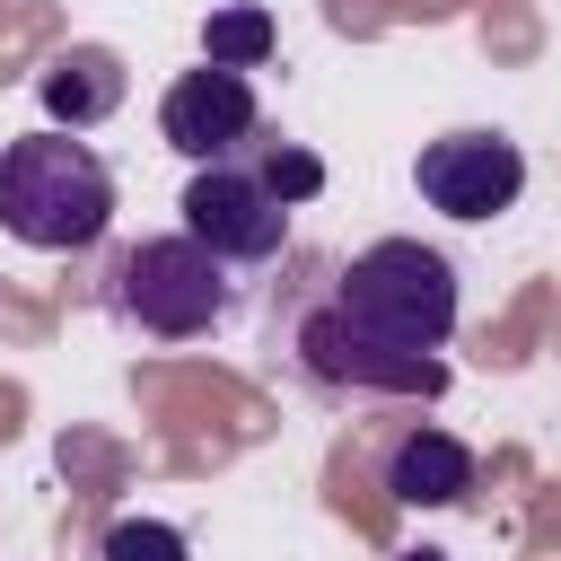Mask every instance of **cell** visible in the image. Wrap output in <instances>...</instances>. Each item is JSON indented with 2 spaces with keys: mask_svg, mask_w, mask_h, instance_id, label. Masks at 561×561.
Returning a JSON list of instances; mask_svg holds the SVG:
<instances>
[{
  "mask_svg": "<svg viewBox=\"0 0 561 561\" xmlns=\"http://www.w3.org/2000/svg\"><path fill=\"white\" fill-rule=\"evenodd\" d=\"M114 219V175L88 140H70L61 123L0 140V228L35 254H79L96 245Z\"/></svg>",
  "mask_w": 561,
  "mask_h": 561,
  "instance_id": "cell-1",
  "label": "cell"
},
{
  "mask_svg": "<svg viewBox=\"0 0 561 561\" xmlns=\"http://www.w3.org/2000/svg\"><path fill=\"white\" fill-rule=\"evenodd\" d=\"M333 307L359 333L394 342V351H447V333H456V263L438 245H421V237H377V245H359L342 263Z\"/></svg>",
  "mask_w": 561,
  "mask_h": 561,
  "instance_id": "cell-2",
  "label": "cell"
},
{
  "mask_svg": "<svg viewBox=\"0 0 561 561\" xmlns=\"http://www.w3.org/2000/svg\"><path fill=\"white\" fill-rule=\"evenodd\" d=\"M105 307H114L131 333H149V342H193V333H210V324L228 316V263H219L193 228L140 237V245L114 254Z\"/></svg>",
  "mask_w": 561,
  "mask_h": 561,
  "instance_id": "cell-3",
  "label": "cell"
},
{
  "mask_svg": "<svg viewBox=\"0 0 561 561\" xmlns=\"http://www.w3.org/2000/svg\"><path fill=\"white\" fill-rule=\"evenodd\" d=\"M298 368L351 394H447V359L438 351H394L377 333H359L333 298L298 316Z\"/></svg>",
  "mask_w": 561,
  "mask_h": 561,
  "instance_id": "cell-4",
  "label": "cell"
},
{
  "mask_svg": "<svg viewBox=\"0 0 561 561\" xmlns=\"http://www.w3.org/2000/svg\"><path fill=\"white\" fill-rule=\"evenodd\" d=\"M184 228L219 254V263H272L280 245H289V202L254 175V167H237V158H210V167H193V184H184Z\"/></svg>",
  "mask_w": 561,
  "mask_h": 561,
  "instance_id": "cell-5",
  "label": "cell"
},
{
  "mask_svg": "<svg viewBox=\"0 0 561 561\" xmlns=\"http://www.w3.org/2000/svg\"><path fill=\"white\" fill-rule=\"evenodd\" d=\"M412 184H421V202L447 210V219H500V210H517V193H526V149H517L508 131H438V140L421 149Z\"/></svg>",
  "mask_w": 561,
  "mask_h": 561,
  "instance_id": "cell-6",
  "label": "cell"
},
{
  "mask_svg": "<svg viewBox=\"0 0 561 561\" xmlns=\"http://www.w3.org/2000/svg\"><path fill=\"white\" fill-rule=\"evenodd\" d=\"M158 131H167V149H175V158H193V167L254 149V131H263L254 79H245V70H219V61L175 70V79H167V96H158Z\"/></svg>",
  "mask_w": 561,
  "mask_h": 561,
  "instance_id": "cell-7",
  "label": "cell"
},
{
  "mask_svg": "<svg viewBox=\"0 0 561 561\" xmlns=\"http://www.w3.org/2000/svg\"><path fill=\"white\" fill-rule=\"evenodd\" d=\"M473 491V447L456 438V430H403L394 447H386V500H403V508H456Z\"/></svg>",
  "mask_w": 561,
  "mask_h": 561,
  "instance_id": "cell-8",
  "label": "cell"
},
{
  "mask_svg": "<svg viewBox=\"0 0 561 561\" xmlns=\"http://www.w3.org/2000/svg\"><path fill=\"white\" fill-rule=\"evenodd\" d=\"M35 96H44V114H53L61 131H88V123H105V114L123 105V53H105V44H61V53L35 70Z\"/></svg>",
  "mask_w": 561,
  "mask_h": 561,
  "instance_id": "cell-9",
  "label": "cell"
},
{
  "mask_svg": "<svg viewBox=\"0 0 561 561\" xmlns=\"http://www.w3.org/2000/svg\"><path fill=\"white\" fill-rule=\"evenodd\" d=\"M272 44H280V26H272V9H254V0H228V9L202 18V61H219V70H263Z\"/></svg>",
  "mask_w": 561,
  "mask_h": 561,
  "instance_id": "cell-10",
  "label": "cell"
},
{
  "mask_svg": "<svg viewBox=\"0 0 561 561\" xmlns=\"http://www.w3.org/2000/svg\"><path fill=\"white\" fill-rule=\"evenodd\" d=\"M254 175H263L289 210L324 193V158H316V149H298V140H254Z\"/></svg>",
  "mask_w": 561,
  "mask_h": 561,
  "instance_id": "cell-11",
  "label": "cell"
},
{
  "mask_svg": "<svg viewBox=\"0 0 561 561\" xmlns=\"http://www.w3.org/2000/svg\"><path fill=\"white\" fill-rule=\"evenodd\" d=\"M96 561H193V543L167 517H114L105 543H96Z\"/></svg>",
  "mask_w": 561,
  "mask_h": 561,
  "instance_id": "cell-12",
  "label": "cell"
},
{
  "mask_svg": "<svg viewBox=\"0 0 561 561\" xmlns=\"http://www.w3.org/2000/svg\"><path fill=\"white\" fill-rule=\"evenodd\" d=\"M394 561H447V552H438V543H412V552H394Z\"/></svg>",
  "mask_w": 561,
  "mask_h": 561,
  "instance_id": "cell-13",
  "label": "cell"
}]
</instances>
